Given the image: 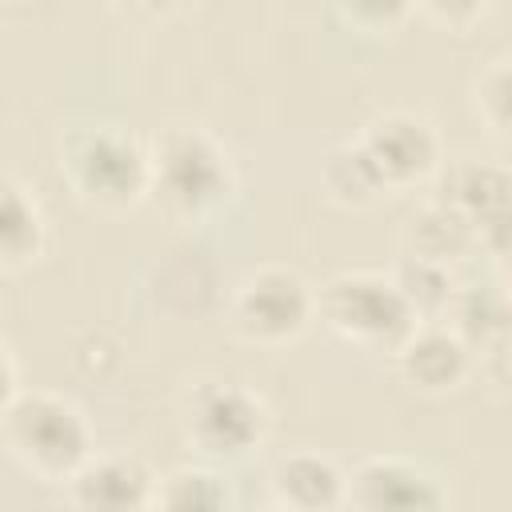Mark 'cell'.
<instances>
[{
    "label": "cell",
    "mask_w": 512,
    "mask_h": 512,
    "mask_svg": "<svg viewBox=\"0 0 512 512\" xmlns=\"http://www.w3.org/2000/svg\"><path fill=\"white\" fill-rule=\"evenodd\" d=\"M232 160L224 144L196 124H172L148 144V196L180 224L212 216L232 196Z\"/></svg>",
    "instance_id": "obj_1"
},
{
    "label": "cell",
    "mask_w": 512,
    "mask_h": 512,
    "mask_svg": "<svg viewBox=\"0 0 512 512\" xmlns=\"http://www.w3.org/2000/svg\"><path fill=\"white\" fill-rule=\"evenodd\" d=\"M0 436L12 460L44 484H68V476L92 456L88 420L60 392H16L0 416Z\"/></svg>",
    "instance_id": "obj_2"
},
{
    "label": "cell",
    "mask_w": 512,
    "mask_h": 512,
    "mask_svg": "<svg viewBox=\"0 0 512 512\" xmlns=\"http://www.w3.org/2000/svg\"><path fill=\"white\" fill-rule=\"evenodd\" d=\"M316 316L340 340H348L356 348H368V352H392L416 328V316L404 304L392 276L388 272H368V268L336 272L316 292Z\"/></svg>",
    "instance_id": "obj_3"
},
{
    "label": "cell",
    "mask_w": 512,
    "mask_h": 512,
    "mask_svg": "<svg viewBox=\"0 0 512 512\" xmlns=\"http://www.w3.org/2000/svg\"><path fill=\"white\" fill-rule=\"evenodd\" d=\"M60 172L84 204L120 212L148 196V148L120 128H84L64 140Z\"/></svg>",
    "instance_id": "obj_4"
},
{
    "label": "cell",
    "mask_w": 512,
    "mask_h": 512,
    "mask_svg": "<svg viewBox=\"0 0 512 512\" xmlns=\"http://www.w3.org/2000/svg\"><path fill=\"white\" fill-rule=\"evenodd\" d=\"M316 320V288L284 264H264L248 272L228 304V324L240 340L260 348H280L304 336Z\"/></svg>",
    "instance_id": "obj_5"
},
{
    "label": "cell",
    "mask_w": 512,
    "mask_h": 512,
    "mask_svg": "<svg viewBox=\"0 0 512 512\" xmlns=\"http://www.w3.org/2000/svg\"><path fill=\"white\" fill-rule=\"evenodd\" d=\"M184 440L204 460H244L268 436V408L244 384H196L184 400Z\"/></svg>",
    "instance_id": "obj_6"
},
{
    "label": "cell",
    "mask_w": 512,
    "mask_h": 512,
    "mask_svg": "<svg viewBox=\"0 0 512 512\" xmlns=\"http://www.w3.org/2000/svg\"><path fill=\"white\" fill-rule=\"evenodd\" d=\"M508 168L492 160H456L448 168H436V192L432 204H440L448 216H456L468 236L476 240L480 256L504 260L508 252Z\"/></svg>",
    "instance_id": "obj_7"
},
{
    "label": "cell",
    "mask_w": 512,
    "mask_h": 512,
    "mask_svg": "<svg viewBox=\"0 0 512 512\" xmlns=\"http://www.w3.org/2000/svg\"><path fill=\"white\" fill-rule=\"evenodd\" d=\"M356 144L368 152V160L376 164L384 188H416L424 180L436 176L440 168V136L436 128L416 116V112H404V108H392V112H380L372 116Z\"/></svg>",
    "instance_id": "obj_8"
},
{
    "label": "cell",
    "mask_w": 512,
    "mask_h": 512,
    "mask_svg": "<svg viewBox=\"0 0 512 512\" xmlns=\"http://www.w3.org/2000/svg\"><path fill=\"white\" fill-rule=\"evenodd\" d=\"M344 504L372 512H432L444 508L448 496L420 464L400 456H368L344 476Z\"/></svg>",
    "instance_id": "obj_9"
},
{
    "label": "cell",
    "mask_w": 512,
    "mask_h": 512,
    "mask_svg": "<svg viewBox=\"0 0 512 512\" xmlns=\"http://www.w3.org/2000/svg\"><path fill=\"white\" fill-rule=\"evenodd\" d=\"M396 372L408 388L424 392V396H444L456 392L472 368V348L436 320H420L396 348Z\"/></svg>",
    "instance_id": "obj_10"
},
{
    "label": "cell",
    "mask_w": 512,
    "mask_h": 512,
    "mask_svg": "<svg viewBox=\"0 0 512 512\" xmlns=\"http://www.w3.org/2000/svg\"><path fill=\"white\" fill-rule=\"evenodd\" d=\"M152 492H156V476L132 452H112V456H96L92 452L68 476V500L76 508H92V512L148 508Z\"/></svg>",
    "instance_id": "obj_11"
},
{
    "label": "cell",
    "mask_w": 512,
    "mask_h": 512,
    "mask_svg": "<svg viewBox=\"0 0 512 512\" xmlns=\"http://www.w3.org/2000/svg\"><path fill=\"white\" fill-rule=\"evenodd\" d=\"M272 500L280 508H300V512H320V508H340L344 504V472L320 456V452H292L284 456L272 476H268Z\"/></svg>",
    "instance_id": "obj_12"
},
{
    "label": "cell",
    "mask_w": 512,
    "mask_h": 512,
    "mask_svg": "<svg viewBox=\"0 0 512 512\" xmlns=\"http://www.w3.org/2000/svg\"><path fill=\"white\" fill-rule=\"evenodd\" d=\"M452 332L472 352H504L508 344V296L500 284H468L456 288L444 312Z\"/></svg>",
    "instance_id": "obj_13"
},
{
    "label": "cell",
    "mask_w": 512,
    "mask_h": 512,
    "mask_svg": "<svg viewBox=\"0 0 512 512\" xmlns=\"http://www.w3.org/2000/svg\"><path fill=\"white\" fill-rule=\"evenodd\" d=\"M44 212L36 196L16 184L12 176H0V268H24L44 252Z\"/></svg>",
    "instance_id": "obj_14"
},
{
    "label": "cell",
    "mask_w": 512,
    "mask_h": 512,
    "mask_svg": "<svg viewBox=\"0 0 512 512\" xmlns=\"http://www.w3.org/2000/svg\"><path fill=\"white\" fill-rule=\"evenodd\" d=\"M320 184H324L328 200L340 204V208H368L388 192L380 172H376V164L368 160V152L356 140L336 144L320 160Z\"/></svg>",
    "instance_id": "obj_15"
},
{
    "label": "cell",
    "mask_w": 512,
    "mask_h": 512,
    "mask_svg": "<svg viewBox=\"0 0 512 512\" xmlns=\"http://www.w3.org/2000/svg\"><path fill=\"white\" fill-rule=\"evenodd\" d=\"M392 284L400 288L404 304L412 308L416 324L420 320H444L448 312V300L456 292V280H452V268L440 264V260H428V256H416V252H404L396 264H392Z\"/></svg>",
    "instance_id": "obj_16"
},
{
    "label": "cell",
    "mask_w": 512,
    "mask_h": 512,
    "mask_svg": "<svg viewBox=\"0 0 512 512\" xmlns=\"http://www.w3.org/2000/svg\"><path fill=\"white\" fill-rule=\"evenodd\" d=\"M408 252L428 256V260H440V264L452 268V260L476 252V240L468 236V228H464L456 216H448L440 204L428 200V204L412 216V224H408Z\"/></svg>",
    "instance_id": "obj_17"
},
{
    "label": "cell",
    "mask_w": 512,
    "mask_h": 512,
    "mask_svg": "<svg viewBox=\"0 0 512 512\" xmlns=\"http://www.w3.org/2000/svg\"><path fill=\"white\" fill-rule=\"evenodd\" d=\"M152 504H160V508L212 512V508H224V504H228V484H224L212 468L188 464V468H176V472H168L164 480H156Z\"/></svg>",
    "instance_id": "obj_18"
},
{
    "label": "cell",
    "mask_w": 512,
    "mask_h": 512,
    "mask_svg": "<svg viewBox=\"0 0 512 512\" xmlns=\"http://www.w3.org/2000/svg\"><path fill=\"white\" fill-rule=\"evenodd\" d=\"M336 16L364 36H388L412 16V0H332Z\"/></svg>",
    "instance_id": "obj_19"
},
{
    "label": "cell",
    "mask_w": 512,
    "mask_h": 512,
    "mask_svg": "<svg viewBox=\"0 0 512 512\" xmlns=\"http://www.w3.org/2000/svg\"><path fill=\"white\" fill-rule=\"evenodd\" d=\"M476 116L496 132L504 136L508 132V116H512V80H508V56H496L480 76H476Z\"/></svg>",
    "instance_id": "obj_20"
},
{
    "label": "cell",
    "mask_w": 512,
    "mask_h": 512,
    "mask_svg": "<svg viewBox=\"0 0 512 512\" xmlns=\"http://www.w3.org/2000/svg\"><path fill=\"white\" fill-rule=\"evenodd\" d=\"M412 8H420V12H424L428 20H436L440 28L464 32V28H472V24L484 16L488 0H412Z\"/></svg>",
    "instance_id": "obj_21"
},
{
    "label": "cell",
    "mask_w": 512,
    "mask_h": 512,
    "mask_svg": "<svg viewBox=\"0 0 512 512\" xmlns=\"http://www.w3.org/2000/svg\"><path fill=\"white\" fill-rule=\"evenodd\" d=\"M16 392H20V388H16V360H12V352H8V340L0 336V416H4V408L12 404Z\"/></svg>",
    "instance_id": "obj_22"
},
{
    "label": "cell",
    "mask_w": 512,
    "mask_h": 512,
    "mask_svg": "<svg viewBox=\"0 0 512 512\" xmlns=\"http://www.w3.org/2000/svg\"><path fill=\"white\" fill-rule=\"evenodd\" d=\"M120 8H128V12H136V16H168V12H176L184 0H116Z\"/></svg>",
    "instance_id": "obj_23"
}]
</instances>
